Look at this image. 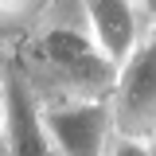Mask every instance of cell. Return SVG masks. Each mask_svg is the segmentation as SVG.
Segmentation results:
<instances>
[{"label":"cell","mask_w":156,"mask_h":156,"mask_svg":"<svg viewBox=\"0 0 156 156\" xmlns=\"http://www.w3.org/2000/svg\"><path fill=\"white\" fill-rule=\"evenodd\" d=\"M35 31V55L39 62L62 82V101H109L113 90L117 66L98 51L90 35H86V23H82V4L70 8V20H58L51 8Z\"/></svg>","instance_id":"1"},{"label":"cell","mask_w":156,"mask_h":156,"mask_svg":"<svg viewBox=\"0 0 156 156\" xmlns=\"http://www.w3.org/2000/svg\"><path fill=\"white\" fill-rule=\"evenodd\" d=\"M82 23L86 35L113 66L136 51V43L152 35L148 23V4H133V0H90L82 4Z\"/></svg>","instance_id":"4"},{"label":"cell","mask_w":156,"mask_h":156,"mask_svg":"<svg viewBox=\"0 0 156 156\" xmlns=\"http://www.w3.org/2000/svg\"><path fill=\"white\" fill-rule=\"evenodd\" d=\"M39 125L55 156H105L113 140L109 101H39Z\"/></svg>","instance_id":"3"},{"label":"cell","mask_w":156,"mask_h":156,"mask_svg":"<svg viewBox=\"0 0 156 156\" xmlns=\"http://www.w3.org/2000/svg\"><path fill=\"white\" fill-rule=\"evenodd\" d=\"M4 70H8V66L0 62V113H4Z\"/></svg>","instance_id":"7"},{"label":"cell","mask_w":156,"mask_h":156,"mask_svg":"<svg viewBox=\"0 0 156 156\" xmlns=\"http://www.w3.org/2000/svg\"><path fill=\"white\" fill-rule=\"evenodd\" d=\"M109 121L113 136L152 140L156 136V43L152 35L136 43V51L117 66L109 90Z\"/></svg>","instance_id":"2"},{"label":"cell","mask_w":156,"mask_h":156,"mask_svg":"<svg viewBox=\"0 0 156 156\" xmlns=\"http://www.w3.org/2000/svg\"><path fill=\"white\" fill-rule=\"evenodd\" d=\"M0 156H8V136H4V121H0Z\"/></svg>","instance_id":"8"},{"label":"cell","mask_w":156,"mask_h":156,"mask_svg":"<svg viewBox=\"0 0 156 156\" xmlns=\"http://www.w3.org/2000/svg\"><path fill=\"white\" fill-rule=\"evenodd\" d=\"M105 156H156L152 140H133V136H113Z\"/></svg>","instance_id":"6"},{"label":"cell","mask_w":156,"mask_h":156,"mask_svg":"<svg viewBox=\"0 0 156 156\" xmlns=\"http://www.w3.org/2000/svg\"><path fill=\"white\" fill-rule=\"evenodd\" d=\"M4 136H8V156H55L43 125H39V98L31 90L27 74L4 70Z\"/></svg>","instance_id":"5"}]
</instances>
